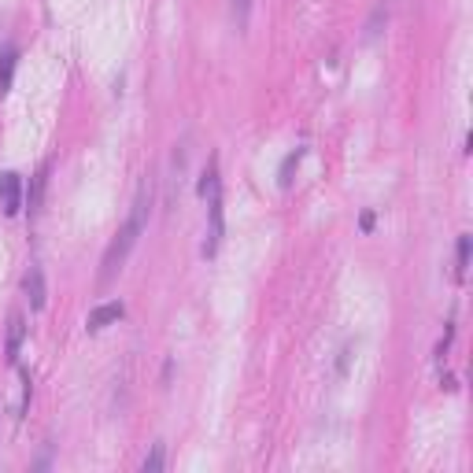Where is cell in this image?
<instances>
[{
	"label": "cell",
	"mask_w": 473,
	"mask_h": 473,
	"mask_svg": "<svg viewBox=\"0 0 473 473\" xmlns=\"http://www.w3.org/2000/svg\"><path fill=\"white\" fill-rule=\"evenodd\" d=\"M141 470L145 473H156V470H163V444H152V451L145 455V462H141Z\"/></svg>",
	"instance_id": "obj_11"
},
{
	"label": "cell",
	"mask_w": 473,
	"mask_h": 473,
	"mask_svg": "<svg viewBox=\"0 0 473 473\" xmlns=\"http://www.w3.org/2000/svg\"><path fill=\"white\" fill-rule=\"evenodd\" d=\"M0 203H4V214H19L23 207V178L19 174H0Z\"/></svg>",
	"instance_id": "obj_5"
},
{
	"label": "cell",
	"mask_w": 473,
	"mask_h": 473,
	"mask_svg": "<svg viewBox=\"0 0 473 473\" xmlns=\"http://www.w3.org/2000/svg\"><path fill=\"white\" fill-rule=\"evenodd\" d=\"M23 340H26V322H23V315H12V322H8V340H4V359L12 362V367L19 362Z\"/></svg>",
	"instance_id": "obj_6"
},
{
	"label": "cell",
	"mask_w": 473,
	"mask_h": 473,
	"mask_svg": "<svg viewBox=\"0 0 473 473\" xmlns=\"http://www.w3.org/2000/svg\"><path fill=\"white\" fill-rule=\"evenodd\" d=\"M200 196L207 200V236H203V259H214L225 233V214H222V174H219V156L207 159V170L200 178Z\"/></svg>",
	"instance_id": "obj_2"
},
{
	"label": "cell",
	"mask_w": 473,
	"mask_h": 473,
	"mask_svg": "<svg viewBox=\"0 0 473 473\" xmlns=\"http://www.w3.org/2000/svg\"><path fill=\"white\" fill-rule=\"evenodd\" d=\"M304 152H307V148H293V152L285 156L281 170H277V185H281V189H288V185H293V170L299 167V159H304Z\"/></svg>",
	"instance_id": "obj_9"
},
{
	"label": "cell",
	"mask_w": 473,
	"mask_h": 473,
	"mask_svg": "<svg viewBox=\"0 0 473 473\" xmlns=\"http://www.w3.org/2000/svg\"><path fill=\"white\" fill-rule=\"evenodd\" d=\"M466 270H470V233H458V244H455V281H466Z\"/></svg>",
	"instance_id": "obj_8"
},
{
	"label": "cell",
	"mask_w": 473,
	"mask_h": 473,
	"mask_svg": "<svg viewBox=\"0 0 473 473\" xmlns=\"http://www.w3.org/2000/svg\"><path fill=\"white\" fill-rule=\"evenodd\" d=\"M152 200H156V178L145 174L141 185H137V196H133V207L130 214H126L122 230L115 233V241L107 244L104 252V263H100V285L115 281V274L126 266V259H130V252L137 248V241H141V233L148 230V214H152Z\"/></svg>",
	"instance_id": "obj_1"
},
{
	"label": "cell",
	"mask_w": 473,
	"mask_h": 473,
	"mask_svg": "<svg viewBox=\"0 0 473 473\" xmlns=\"http://www.w3.org/2000/svg\"><path fill=\"white\" fill-rule=\"evenodd\" d=\"M122 315H126L122 299H107V304H100V307L89 310V318H85V329H89V333H100V329H107V326H115V322L122 318Z\"/></svg>",
	"instance_id": "obj_4"
},
{
	"label": "cell",
	"mask_w": 473,
	"mask_h": 473,
	"mask_svg": "<svg viewBox=\"0 0 473 473\" xmlns=\"http://www.w3.org/2000/svg\"><path fill=\"white\" fill-rule=\"evenodd\" d=\"M252 4H255V0H230V12H233V23H236V30H248Z\"/></svg>",
	"instance_id": "obj_10"
},
{
	"label": "cell",
	"mask_w": 473,
	"mask_h": 473,
	"mask_svg": "<svg viewBox=\"0 0 473 473\" xmlns=\"http://www.w3.org/2000/svg\"><path fill=\"white\" fill-rule=\"evenodd\" d=\"M23 293H26V304H30V310H45V304H48V285H45V270L34 263L26 270V277H23Z\"/></svg>",
	"instance_id": "obj_3"
},
{
	"label": "cell",
	"mask_w": 473,
	"mask_h": 473,
	"mask_svg": "<svg viewBox=\"0 0 473 473\" xmlns=\"http://www.w3.org/2000/svg\"><path fill=\"white\" fill-rule=\"evenodd\" d=\"M15 63H19L15 48H12V45H4V48H0V96H4L8 89H12V78H15Z\"/></svg>",
	"instance_id": "obj_7"
}]
</instances>
